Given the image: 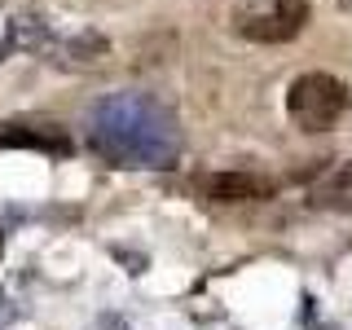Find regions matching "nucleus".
I'll use <instances>...</instances> for the list:
<instances>
[{"mask_svg":"<svg viewBox=\"0 0 352 330\" xmlns=\"http://www.w3.org/2000/svg\"><path fill=\"white\" fill-rule=\"evenodd\" d=\"M44 150V154H71V141L58 128H31V124H0V150Z\"/></svg>","mask_w":352,"mask_h":330,"instance_id":"6","label":"nucleus"},{"mask_svg":"<svg viewBox=\"0 0 352 330\" xmlns=\"http://www.w3.org/2000/svg\"><path fill=\"white\" fill-rule=\"evenodd\" d=\"M53 31H49V22L44 18H31V14H22L9 22V49H27V53H44L49 58V49H53Z\"/></svg>","mask_w":352,"mask_h":330,"instance_id":"7","label":"nucleus"},{"mask_svg":"<svg viewBox=\"0 0 352 330\" xmlns=\"http://www.w3.org/2000/svg\"><path fill=\"white\" fill-rule=\"evenodd\" d=\"M308 22V0H242L234 27L247 40L260 44H286L304 31Z\"/></svg>","mask_w":352,"mask_h":330,"instance_id":"3","label":"nucleus"},{"mask_svg":"<svg viewBox=\"0 0 352 330\" xmlns=\"http://www.w3.org/2000/svg\"><path fill=\"white\" fill-rule=\"evenodd\" d=\"M115 260H119V264H128V273H141V269H146V256H141V251H124V247H115Z\"/></svg>","mask_w":352,"mask_h":330,"instance_id":"9","label":"nucleus"},{"mask_svg":"<svg viewBox=\"0 0 352 330\" xmlns=\"http://www.w3.org/2000/svg\"><path fill=\"white\" fill-rule=\"evenodd\" d=\"M212 203H256V198H273V181L264 176H247V172H216L198 181Z\"/></svg>","mask_w":352,"mask_h":330,"instance_id":"4","label":"nucleus"},{"mask_svg":"<svg viewBox=\"0 0 352 330\" xmlns=\"http://www.w3.org/2000/svg\"><path fill=\"white\" fill-rule=\"evenodd\" d=\"M88 146L115 168H172L181 154V128L154 97L115 93L88 115Z\"/></svg>","mask_w":352,"mask_h":330,"instance_id":"1","label":"nucleus"},{"mask_svg":"<svg viewBox=\"0 0 352 330\" xmlns=\"http://www.w3.org/2000/svg\"><path fill=\"white\" fill-rule=\"evenodd\" d=\"M317 207H339V212H352V163H344L339 172H330L322 185L313 190Z\"/></svg>","mask_w":352,"mask_h":330,"instance_id":"8","label":"nucleus"},{"mask_svg":"<svg viewBox=\"0 0 352 330\" xmlns=\"http://www.w3.org/2000/svg\"><path fill=\"white\" fill-rule=\"evenodd\" d=\"M344 110H348V84L326 75V71H308L300 80H291V88H286V115L304 132L335 128Z\"/></svg>","mask_w":352,"mask_h":330,"instance_id":"2","label":"nucleus"},{"mask_svg":"<svg viewBox=\"0 0 352 330\" xmlns=\"http://www.w3.org/2000/svg\"><path fill=\"white\" fill-rule=\"evenodd\" d=\"M110 53L106 36H97V31H80V36H66V40H53L49 49V62L66 66V71H84V66H97Z\"/></svg>","mask_w":352,"mask_h":330,"instance_id":"5","label":"nucleus"},{"mask_svg":"<svg viewBox=\"0 0 352 330\" xmlns=\"http://www.w3.org/2000/svg\"><path fill=\"white\" fill-rule=\"evenodd\" d=\"M339 5H352V0H339Z\"/></svg>","mask_w":352,"mask_h":330,"instance_id":"10","label":"nucleus"}]
</instances>
